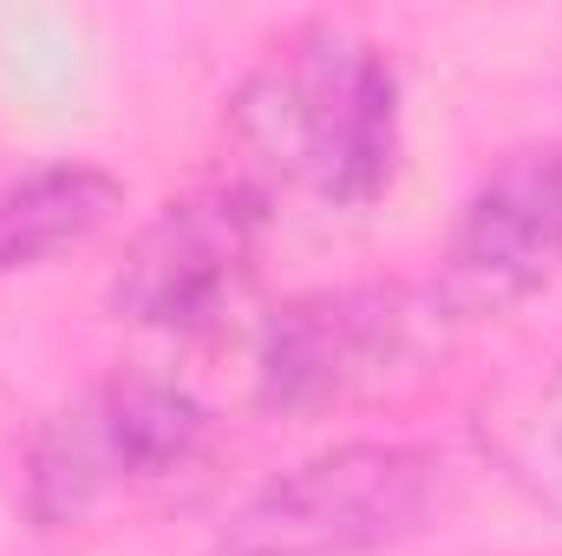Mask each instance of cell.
<instances>
[{"label": "cell", "mask_w": 562, "mask_h": 556, "mask_svg": "<svg viewBox=\"0 0 562 556\" xmlns=\"http://www.w3.org/2000/svg\"><path fill=\"white\" fill-rule=\"evenodd\" d=\"M125 203V184L99 164H46L0 190V276L40 269L99 236Z\"/></svg>", "instance_id": "cell-7"}, {"label": "cell", "mask_w": 562, "mask_h": 556, "mask_svg": "<svg viewBox=\"0 0 562 556\" xmlns=\"http://www.w3.org/2000/svg\"><path fill=\"white\" fill-rule=\"evenodd\" d=\"M262 203L249 184H210L183 203H164L125 249V269L112 281L119 321L196 334L223 321V308L243 294L262 249Z\"/></svg>", "instance_id": "cell-5"}, {"label": "cell", "mask_w": 562, "mask_h": 556, "mask_svg": "<svg viewBox=\"0 0 562 556\" xmlns=\"http://www.w3.org/2000/svg\"><path fill=\"white\" fill-rule=\"evenodd\" d=\"M413 341L406 294L340 288L281 308L256 354V400L269 413H321L360 387H373Z\"/></svg>", "instance_id": "cell-6"}, {"label": "cell", "mask_w": 562, "mask_h": 556, "mask_svg": "<svg viewBox=\"0 0 562 556\" xmlns=\"http://www.w3.org/2000/svg\"><path fill=\"white\" fill-rule=\"evenodd\" d=\"M445 504V458L431 445H334L262 485L210 556H373L419 537Z\"/></svg>", "instance_id": "cell-2"}, {"label": "cell", "mask_w": 562, "mask_h": 556, "mask_svg": "<svg viewBox=\"0 0 562 556\" xmlns=\"http://www.w3.org/2000/svg\"><path fill=\"white\" fill-rule=\"evenodd\" d=\"M229 144L256 197L307 184L327 203H373L400 157L393 59L334 26H307L229 99Z\"/></svg>", "instance_id": "cell-1"}, {"label": "cell", "mask_w": 562, "mask_h": 556, "mask_svg": "<svg viewBox=\"0 0 562 556\" xmlns=\"http://www.w3.org/2000/svg\"><path fill=\"white\" fill-rule=\"evenodd\" d=\"M562 276V144L510 151L458 210L431 301L458 321L510 314Z\"/></svg>", "instance_id": "cell-4"}, {"label": "cell", "mask_w": 562, "mask_h": 556, "mask_svg": "<svg viewBox=\"0 0 562 556\" xmlns=\"http://www.w3.org/2000/svg\"><path fill=\"white\" fill-rule=\"evenodd\" d=\"M210 452V413L157 374H119L59 407L26 452V518L66 531L125 485H170Z\"/></svg>", "instance_id": "cell-3"}]
</instances>
